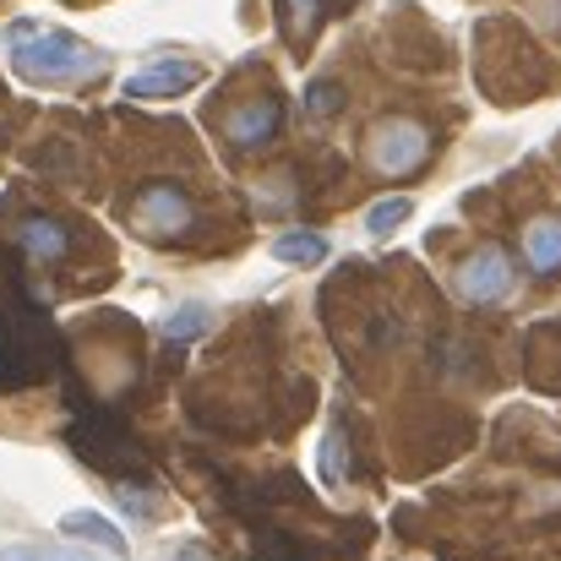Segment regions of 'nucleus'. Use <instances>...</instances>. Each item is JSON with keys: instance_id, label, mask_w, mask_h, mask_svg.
<instances>
[{"instance_id": "obj_1", "label": "nucleus", "mask_w": 561, "mask_h": 561, "mask_svg": "<svg viewBox=\"0 0 561 561\" xmlns=\"http://www.w3.org/2000/svg\"><path fill=\"white\" fill-rule=\"evenodd\" d=\"M5 49H11V66L27 77V82H71V77H88V71H104L110 60L99 49H88L77 33L66 27H38V22H16L5 33Z\"/></svg>"}, {"instance_id": "obj_2", "label": "nucleus", "mask_w": 561, "mask_h": 561, "mask_svg": "<svg viewBox=\"0 0 561 561\" xmlns=\"http://www.w3.org/2000/svg\"><path fill=\"white\" fill-rule=\"evenodd\" d=\"M518 284V267L502 245H480L474 256H463V267L453 273V295L463 306H502Z\"/></svg>"}, {"instance_id": "obj_3", "label": "nucleus", "mask_w": 561, "mask_h": 561, "mask_svg": "<svg viewBox=\"0 0 561 561\" xmlns=\"http://www.w3.org/2000/svg\"><path fill=\"white\" fill-rule=\"evenodd\" d=\"M366 159L376 175H420V164L431 159V131L420 121H387L371 131Z\"/></svg>"}, {"instance_id": "obj_4", "label": "nucleus", "mask_w": 561, "mask_h": 561, "mask_svg": "<svg viewBox=\"0 0 561 561\" xmlns=\"http://www.w3.org/2000/svg\"><path fill=\"white\" fill-rule=\"evenodd\" d=\"M131 218H137V229L153 234V240H186L191 224H196V207H191L186 191L148 186L137 202H131Z\"/></svg>"}, {"instance_id": "obj_5", "label": "nucleus", "mask_w": 561, "mask_h": 561, "mask_svg": "<svg viewBox=\"0 0 561 561\" xmlns=\"http://www.w3.org/2000/svg\"><path fill=\"white\" fill-rule=\"evenodd\" d=\"M202 82V60H186V55H164V60H148L131 71L126 93L131 99H175V93H191Z\"/></svg>"}, {"instance_id": "obj_6", "label": "nucleus", "mask_w": 561, "mask_h": 561, "mask_svg": "<svg viewBox=\"0 0 561 561\" xmlns=\"http://www.w3.org/2000/svg\"><path fill=\"white\" fill-rule=\"evenodd\" d=\"M278 121H284V104L278 99H256V104H240V110H229V121H224V137L234 142V148H262V142H273V131H278Z\"/></svg>"}, {"instance_id": "obj_7", "label": "nucleus", "mask_w": 561, "mask_h": 561, "mask_svg": "<svg viewBox=\"0 0 561 561\" xmlns=\"http://www.w3.org/2000/svg\"><path fill=\"white\" fill-rule=\"evenodd\" d=\"M518 251H524V267H529V273H540V278L561 273V218H557V213L529 218V224H524Z\"/></svg>"}, {"instance_id": "obj_8", "label": "nucleus", "mask_w": 561, "mask_h": 561, "mask_svg": "<svg viewBox=\"0 0 561 561\" xmlns=\"http://www.w3.org/2000/svg\"><path fill=\"white\" fill-rule=\"evenodd\" d=\"M16 240H22V251L33 262H66L71 256V229L60 218H49V213H27L16 224Z\"/></svg>"}, {"instance_id": "obj_9", "label": "nucleus", "mask_w": 561, "mask_h": 561, "mask_svg": "<svg viewBox=\"0 0 561 561\" xmlns=\"http://www.w3.org/2000/svg\"><path fill=\"white\" fill-rule=\"evenodd\" d=\"M273 256H278L284 267H317V262L328 256V240H322L317 229H289V234L273 240Z\"/></svg>"}, {"instance_id": "obj_10", "label": "nucleus", "mask_w": 561, "mask_h": 561, "mask_svg": "<svg viewBox=\"0 0 561 561\" xmlns=\"http://www.w3.org/2000/svg\"><path fill=\"white\" fill-rule=\"evenodd\" d=\"M60 529L77 535V540H93V546H104V551H126V535H121L115 524H104L99 513H71Z\"/></svg>"}, {"instance_id": "obj_11", "label": "nucleus", "mask_w": 561, "mask_h": 561, "mask_svg": "<svg viewBox=\"0 0 561 561\" xmlns=\"http://www.w3.org/2000/svg\"><path fill=\"white\" fill-rule=\"evenodd\" d=\"M409 213H414V202H409V196H381V202H371V207H366V234L387 240V234H392Z\"/></svg>"}, {"instance_id": "obj_12", "label": "nucleus", "mask_w": 561, "mask_h": 561, "mask_svg": "<svg viewBox=\"0 0 561 561\" xmlns=\"http://www.w3.org/2000/svg\"><path fill=\"white\" fill-rule=\"evenodd\" d=\"M207 322H213V311H207L202 300H191V306H181V311L164 322V339H170V344H196V339L207 333Z\"/></svg>"}, {"instance_id": "obj_13", "label": "nucleus", "mask_w": 561, "mask_h": 561, "mask_svg": "<svg viewBox=\"0 0 561 561\" xmlns=\"http://www.w3.org/2000/svg\"><path fill=\"white\" fill-rule=\"evenodd\" d=\"M339 104H344V93H339L333 82H311V88H306V110H311V115H333Z\"/></svg>"}, {"instance_id": "obj_14", "label": "nucleus", "mask_w": 561, "mask_h": 561, "mask_svg": "<svg viewBox=\"0 0 561 561\" xmlns=\"http://www.w3.org/2000/svg\"><path fill=\"white\" fill-rule=\"evenodd\" d=\"M289 22H295L300 33H311V27L322 22V0H289Z\"/></svg>"}, {"instance_id": "obj_15", "label": "nucleus", "mask_w": 561, "mask_h": 561, "mask_svg": "<svg viewBox=\"0 0 561 561\" xmlns=\"http://www.w3.org/2000/svg\"><path fill=\"white\" fill-rule=\"evenodd\" d=\"M322 480H328V485L339 480V431L322 442Z\"/></svg>"}, {"instance_id": "obj_16", "label": "nucleus", "mask_w": 561, "mask_h": 561, "mask_svg": "<svg viewBox=\"0 0 561 561\" xmlns=\"http://www.w3.org/2000/svg\"><path fill=\"white\" fill-rule=\"evenodd\" d=\"M181 561H207V557H202V546H186V551H181Z\"/></svg>"}, {"instance_id": "obj_17", "label": "nucleus", "mask_w": 561, "mask_h": 561, "mask_svg": "<svg viewBox=\"0 0 561 561\" xmlns=\"http://www.w3.org/2000/svg\"><path fill=\"white\" fill-rule=\"evenodd\" d=\"M5 561H33V557H5Z\"/></svg>"}]
</instances>
